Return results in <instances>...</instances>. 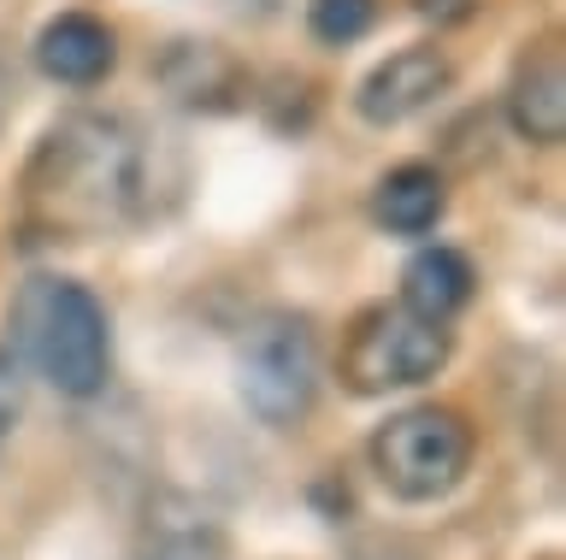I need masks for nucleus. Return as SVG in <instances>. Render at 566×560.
I'll list each match as a JSON object with an SVG mask.
<instances>
[{
  "label": "nucleus",
  "mask_w": 566,
  "mask_h": 560,
  "mask_svg": "<svg viewBox=\"0 0 566 560\" xmlns=\"http://www.w3.org/2000/svg\"><path fill=\"white\" fill-rule=\"evenodd\" d=\"M118 47H113V30L88 12H60L42 36H35V65L53 77V83H71V89H88L113 72Z\"/></svg>",
  "instance_id": "1a4fd4ad"
},
{
  "label": "nucleus",
  "mask_w": 566,
  "mask_h": 560,
  "mask_svg": "<svg viewBox=\"0 0 566 560\" xmlns=\"http://www.w3.org/2000/svg\"><path fill=\"white\" fill-rule=\"evenodd\" d=\"M507 113H513V130L525 142H537V148L566 142V65H560L555 42L525 54L520 77H513V95H507Z\"/></svg>",
  "instance_id": "6e6552de"
},
{
  "label": "nucleus",
  "mask_w": 566,
  "mask_h": 560,
  "mask_svg": "<svg viewBox=\"0 0 566 560\" xmlns=\"http://www.w3.org/2000/svg\"><path fill=\"white\" fill-rule=\"evenodd\" d=\"M237 383H242V401L260 425H277V431L301 425L318 395L313 325L295 319V313H265L237 348Z\"/></svg>",
  "instance_id": "20e7f679"
},
{
  "label": "nucleus",
  "mask_w": 566,
  "mask_h": 560,
  "mask_svg": "<svg viewBox=\"0 0 566 560\" xmlns=\"http://www.w3.org/2000/svg\"><path fill=\"white\" fill-rule=\"evenodd\" d=\"M18 413H24V378H18V360H12V348H0V443L12 436Z\"/></svg>",
  "instance_id": "ddd939ff"
},
{
  "label": "nucleus",
  "mask_w": 566,
  "mask_h": 560,
  "mask_svg": "<svg viewBox=\"0 0 566 560\" xmlns=\"http://www.w3.org/2000/svg\"><path fill=\"white\" fill-rule=\"evenodd\" d=\"M413 7H419V19L460 24V19H472V7H478V0H413Z\"/></svg>",
  "instance_id": "4468645a"
},
{
  "label": "nucleus",
  "mask_w": 566,
  "mask_h": 560,
  "mask_svg": "<svg viewBox=\"0 0 566 560\" xmlns=\"http://www.w3.org/2000/svg\"><path fill=\"white\" fill-rule=\"evenodd\" d=\"M472 260L460 249H419L401 272V307L419 313V319H454L460 307L472 302Z\"/></svg>",
  "instance_id": "9d476101"
},
{
  "label": "nucleus",
  "mask_w": 566,
  "mask_h": 560,
  "mask_svg": "<svg viewBox=\"0 0 566 560\" xmlns=\"http://www.w3.org/2000/svg\"><path fill=\"white\" fill-rule=\"evenodd\" d=\"M307 24H313L318 42L348 47V42H360L366 30L378 24V0H313Z\"/></svg>",
  "instance_id": "f8f14e48"
},
{
  "label": "nucleus",
  "mask_w": 566,
  "mask_h": 560,
  "mask_svg": "<svg viewBox=\"0 0 566 560\" xmlns=\"http://www.w3.org/2000/svg\"><path fill=\"white\" fill-rule=\"evenodd\" d=\"M472 466V425L454 408H407L384 419L371 436V472L389 496L437 501L467 478Z\"/></svg>",
  "instance_id": "7ed1b4c3"
},
{
  "label": "nucleus",
  "mask_w": 566,
  "mask_h": 560,
  "mask_svg": "<svg viewBox=\"0 0 566 560\" xmlns=\"http://www.w3.org/2000/svg\"><path fill=\"white\" fill-rule=\"evenodd\" d=\"M442 89H449V60L437 47H401L360 83V118L366 125H401V118L431 107Z\"/></svg>",
  "instance_id": "423d86ee"
},
{
  "label": "nucleus",
  "mask_w": 566,
  "mask_h": 560,
  "mask_svg": "<svg viewBox=\"0 0 566 560\" xmlns=\"http://www.w3.org/2000/svg\"><path fill=\"white\" fill-rule=\"evenodd\" d=\"M12 342L60 395H101L113 372L106 307L71 277H30L12 302Z\"/></svg>",
  "instance_id": "f03ea898"
},
{
  "label": "nucleus",
  "mask_w": 566,
  "mask_h": 560,
  "mask_svg": "<svg viewBox=\"0 0 566 560\" xmlns=\"http://www.w3.org/2000/svg\"><path fill=\"white\" fill-rule=\"evenodd\" d=\"M449 366V330L407 307H371L343 342V383L354 395L413 390Z\"/></svg>",
  "instance_id": "39448f33"
},
{
  "label": "nucleus",
  "mask_w": 566,
  "mask_h": 560,
  "mask_svg": "<svg viewBox=\"0 0 566 560\" xmlns=\"http://www.w3.org/2000/svg\"><path fill=\"white\" fill-rule=\"evenodd\" d=\"M442 207H449V196H442V178L431 166H396L371 196V213L396 236H424L442 219Z\"/></svg>",
  "instance_id": "9b49d317"
},
{
  "label": "nucleus",
  "mask_w": 566,
  "mask_h": 560,
  "mask_svg": "<svg viewBox=\"0 0 566 560\" xmlns=\"http://www.w3.org/2000/svg\"><path fill=\"white\" fill-rule=\"evenodd\" d=\"M142 201V136L124 118L77 113L30 160V207L53 231H95Z\"/></svg>",
  "instance_id": "f257e3e1"
},
{
  "label": "nucleus",
  "mask_w": 566,
  "mask_h": 560,
  "mask_svg": "<svg viewBox=\"0 0 566 560\" xmlns=\"http://www.w3.org/2000/svg\"><path fill=\"white\" fill-rule=\"evenodd\" d=\"M159 83L189 113H230L242 101V65L219 42H171L159 54Z\"/></svg>",
  "instance_id": "0eeeda50"
}]
</instances>
